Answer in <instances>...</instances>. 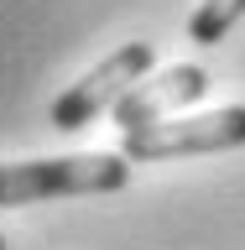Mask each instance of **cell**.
<instances>
[{"instance_id":"obj_3","label":"cell","mask_w":245,"mask_h":250,"mask_svg":"<svg viewBox=\"0 0 245 250\" xmlns=\"http://www.w3.org/2000/svg\"><path fill=\"white\" fill-rule=\"evenodd\" d=\"M152 62H156V47L152 42H125V47H115L99 68H89L73 89H63L58 99H52V125H58V130H84L89 120H99L105 109L120 104L125 94L152 73Z\"/></svg>"},{"instance_id":"obj_1","label":"cell","mask_w":245,"mask_h":250,"mask_svg":"<svg viewBox=\"0 0 245 250\" xmlns=\"http://www.w3.org/2000/svg\"><path fill=\"white\" fill-rule=\"evenodd\" d=\"M131 183V162L120 151L42 156V162H0V208L31 198H73V193H120Z\"/></svg>"},{"instance_id":"obj_2","label":"cell","mask_w":245,"mask_h":250,"mask_svg":"<svg viewBox=\"0 0 245 250\" xmlns=\"http://www.w3.org/2000/svg\"><path fill=\"white\" fill-rule=\"evenodd\" d=\"M235 146H245V104L203 109V115H183V120H152L120 136L125 162H172V156L235 151Z\"/></svg>"},{"instance_id":"obj_6","label":"cell","mask_w":245,"mask_h":250,"mask_svg":"<svg viewBox=\"0 0 245 250\" xmlns=\"http://www.w3.org/2000/svg\"><path fill=\"white\" fill-rule=\"evenodd\" d=\"M0 250H5V234H0Z\"/></svg>"},{"instance_id":"obj_5","label":"cell","mask_w":245,"mask_h":250,"mask_svg":"<svg viewBox=\"0 0 245 250\" xmlns=\"http://www.w3.org/2000/svg\"><path fill=\"white\" fill-rule=\"evenodd\" d=\"M240 16H245V0H203L199 11L188 16V42H199V47L224 42Z\"/></svg>"},{"instance_id":"obj_4","label":"cell","mask_w":245,"mask_h":250,"mask_svg":"<svg viewBox=\"0 0 245 250\" xmlns=\"http://www.w3.org/2000/svg\"><path fill=\"white\" fill-rule=\"evenodd\" d=\"M203 94H209V73H203L199 62H172L162 73L141 78L136 89L115 104V125H120V130H141V125L162 120L167 109H183V104H193V99H203Z\"/></svg>"}]
</instances>
